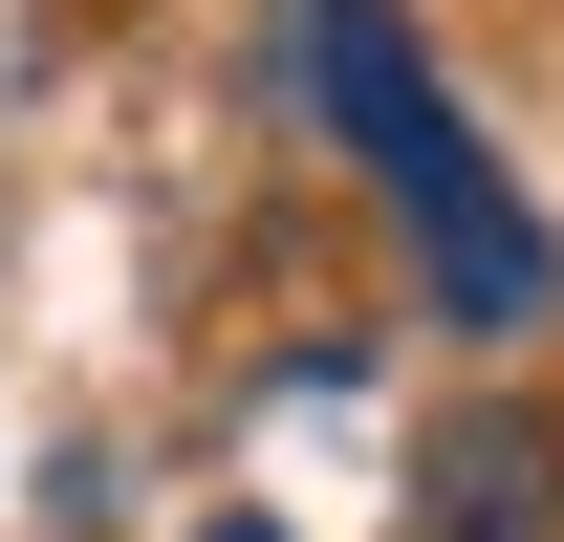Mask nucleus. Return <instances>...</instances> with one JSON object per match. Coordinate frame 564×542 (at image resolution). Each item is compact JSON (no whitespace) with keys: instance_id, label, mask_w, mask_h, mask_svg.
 Returning <instances> with one entry per match:
<instances>
[{"instance_id":"f257e3e1","label":"nucleus","mask_w":564,"mask_h":542,"mask_svg":"<svg viewBox=\"0 0 564 542\" xmlns=\"http://www.w3.org/2000/svg\"><path fill=\"white\" fill-rule=\"evenodd\" d=\"M304 87H326V131L391 174V217H413V261H434L456 326H543V304H564L543 217L499 196V152L434 109V66H413V22H391V0H304Z\"/></svg>"},{"instance_id":"f03ea898","label":"nucleus","mask_w":564,"mask_h":542,"mask_svg":"<svg viewBox=\"0 0 564 542\" xmlns=\"http://www.w3.org/2000/svg\"><path fill=\"white\" fill-rule=\"evenodd\" d=\"M413 542H564V434H543L521 391L434 412V456H413Z\"/></svg>"},{"instance_id":"7ed1b4c3","label":"nucleus","mask_w":564,"mask_h":542,"mask_svg":"<svg viewBox=\"0 0 564 542\" xmlns=\"http://www.w3.org/2000/svg\"><path fill=\"white\" fill-rule=\"evenodd\" d=\"M217 542H282V521H217Z\"/></svg>"}]
</instances>
